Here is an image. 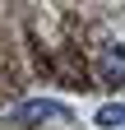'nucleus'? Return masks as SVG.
<instances>
[{"instance_id":"1","label":"nucleus","mask_w":125,"mask_h":130,"mask_svg":"<svg viewBox=\"0 0 125 130\" xmlns=\"http://www.w3.org/2000/svg\"><path fill=\"white\" fill-rule=\"evenodd\" d=\"M33 116H60L65 121V107L60 102H28V107H19V121H33Z\"/></svg>"},{"instance_id":"2","label":"nucleus","mask_w":125,"mask_h":130,"mask_svg":"<svg viewBox=\"0 0 125 130\" xmlns=\"http://www.w3.org/2000/svg\"><path fill=\"white\" fill-rule=\"evenodd\" d=\"M97 125H102V130H116V125H125V102H107V107L97 111Z\"/></svg>"},{"instance_id":"3","label":"nucleus","mask_w":125,"mask_h":130,"mask_svg":"<svg viewBox=\"0 0 125 130\" xmlns=\"http://www.w3.org/2000/svg\"><path fill=\"white\" fill-rule=\"evenodd\" d=\"M125 70V46H107V74Z\"/></svg>"}]
</instances>
